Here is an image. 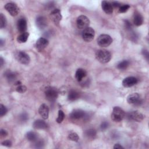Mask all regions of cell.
<instances>
[{"mask_svg":"<svg viewBox=\"0 0 149 149\" xmlns=\"http://www.w3.org/2000/svg\"><path fill=\"white\" fill-rule=\"evenodd\" d=\"M108 128V123L107 122H103L100 126V128L102 130H105Z\"/></svg>","mask_w":149,"mask_h":149,"instance_id":"8d00e7d4","label":"cell"},{"mask_svg":"<svg viewBox=\"0 0 149 149\" xmlns=\"http://www.w3.org/2000/svg\"><path fill=\"white\" fill-rule=\"evenodd\" d=\"M86 114V113L82 110H75L70 114V118L73 120H78L85 118Z\"/></svg>","mask_w":149,"mask_h":149,"instance_id":"4fadbf2b","label":"cell"},{"mask_svg":"<svg viewBox=\"0 0 149 149\" xmlns=\"http://www.w3.org/2000/svg\"><path fill=\"white\" fill-rule=\"evenodd\" d=\"M97 44L101 47H108L113 43V38L108 34H101L97 40Z\"/></svg>","mask_w":149,"mask_h":149,"instance_id":"277c9868","label":"cell"},{"mask_svg":"<svg viewBox=\"0 0 149 149\" xmlns=\"http://www.w3.org/2000/svg\"><path fill=\"white\" fill-rule=\"evenodd\" d=\"M33 126L36 129H46L47 128V124L42 119H37L34 122Z\"/></svg>","mask_w":149,"mask_h":149,"instance_id":"ac0fdd59","label":"cell"},{"mask_svg":"<svg viewBox=\"0 0 149 149\" xmlns=\"http://www.w3.org/2000/svg\"><path fill=\"white\" fill-rule=\"evenodd\" d=\"M2 145L6 147H11L12 146V142L9 140H7L2 142Z\"/></svg>","mask_w":149,"mask_h":149,"instance_id":"74e56055","label":"cell"},{"mask_svg":"<svg viewBox=\"0 0 149 149\" xmlns=\"http://www.w3.org/2000/svg\"><path fill=\"white\" fill-rule=\"evenodd\" d=\"M130 8V5H121L119 8V11L120 13H125L128 11V9Z\"/></svg>","mask_w":149,"mask_h":149,"instance_id":"d6a6232c","label":"cell"},{"mask_svg":"<svg viewBox=\"0 0 149 149\" xmlns=\"http://www.w3.org/2000/svg\"><path fill=\"white\" fill-rule=\"evenodd\" d=\"M68 139L70 140H72L73 142H78L79 140V138L78 134L76 133H75V132L71 133H70L69 134Z\"/></svg>","mask_w":149,"mask_h":149,"instance_id":"f1b7e54d","label":"cell"},{"mask_svg":"<svg viewBox=\"0 0 149 149\" xmlns=\"http://www.w3.org/2000/svg\"><path fill=\"white\" fill-rule=\"evenodd\" d=\"M26 138L29 141L34 142L38 139L37 134L34 132H29L26 134Z\"/></svg>","mask_w":149,"mask_h":149,"instance_id":"484cf974","label":"cell"},{"mask_svg":"<svg viewBox=\"0 0 149 149\" xmlns=\"http://www.w3.org/2000/svg\"><path fill=\"white\" fill-rule=\"evenodd\" d=\"M8 112L7 108L3 105L1 104L0 105V116L3 117Z\"/></svg>","mask_w":149,"mask_h":149,"instance_id":"1f68e13d","label":"cell"},{"mask_svg":"<svg viewBox=\"0 0 149 149\" xmlns=\"http://www.w3.org/2000/svg\"><path fill=\"white\" fill-rule=\"evenodd\" d=\"M97 132L93 129H90L85 132L86 136L89 138H94L96 136Z\"/></svg>","mask_w":149,"mask_h":149,"instance_id":"4316f807","label":"cell"},{"mask_svg":"<svg viewBox=\"0 0 149 149\" xmlns=\"http://www.w3.org/2000/svg\"><path fill=\"white\" fill-rule=\"evenodd\" d=\"M38 113L43 119H47L49 116V108L46 104H43L39 107Z\"/></svg>","mask_w":149,"mask_h":149,"instance_id":"5bb4252c","label":"cell"},{"mask_svg":"<svg viewBox=\"0 0 149 149\" xmlns=\"http://www.w3.org/2000/svg\"><path fill=\"white\" fill-rule=\"evenodd\" d=\"M142 53L143 54V56L144 57H146L147 58V59L148 60V51H146V50H143L142 51Z\"/></svg>","mask_w":149,"mask_h":149,"instance_id":"b9f144b4","label":"cell"},{"mask_svg":"<svg viewBox=\"0 0 149 149\" xmlns=\"http://www.w3.org/2000/svg\"><path fill=\"white\" fill-rule=\"evenodd\" d=\"M101 7L103 10L107 14L110 15L113 13V7L111 3L107 1H103L101 3Z\"/></svg>","mask_w":149,"mask_h":149,"instance_id":"2e32d148","label":"cell"},{"mask_svg":"<svg viewBox=\"0 0 149 149\" xmlns=\"http://www.w3.org/2000/svg\"><path fill=\"white\" fill-rule=\"evenodd\" d=\"M0 44H1V46L2 47L3 46V44H4V41L3 39H1V40H0Z\"/></svg>","mask_w":149,"mask_h":149,"instance_id":"ee69618b","label":"cell"},{"mask_svg":"<svg viewBox=\"0 0 149 149\" xmlns=\"http://www.w3.org/2000/svg\"><path fill=\"white\" fill-rule=\"evenodd\" d=\"M86 75H87V72L85 70L79 68L76 71L75 74L76 79L78 81V82H81V81L83 80V79L86 76Z\"/></svg>","mask_w":149,"mask_h":149,"instance_id":"44dd1931","label":"cell"},{"mask_svg":"<svg viewBox=\"0 0 149 149\" xmlns=\"http://www.w3.org/2000/svg\"><path fill=\"white\" fill-rule=\"evenodd\" d=\"M15 57L18 62L23 65H28L30 62L29 56L23 51H18L16 52Z\"/></svg>","mask_w":149,"mask_h":149,"instance_id":"5b68a950","label":"cell"},{"mask_svg":"<svg viewBox=\"0 0 149 149\" xmlns=\"http://www.w3.org/2000/svg\"><path fill=\"white\" fill-rule=\"evenodd\" d=\"M7 26V19L1 13L0 14V28L1 29L5 28Z\"/></svg>","mask_w":149,"mask_h":149,"instance_id":"83f0119b","label":"cell"},{"mask_svg":"<svg viewBox=\"0 0 149 149\" xmlns=\"http://www.w3.org/2000/svg\"><path fill=\"white\" fill-rule=\"evenodd\" d=\"M21 82H19V81H18V82H16L15 83V85H21Z\"/></svg>","mask_w":149,"mask_h":149,"instance_id":"f6af8a7d","label":"cell"},{"mask_svg":"<svg viewBox=\"0 0 149 149\" xmlns=\"http://www.w3.org/2000/svg\"><path fill=\"white\" fill-rule=\"evenodd\" d=\"M7 135H8V132H7V130H5L4 129H1V136L2 138L6 137Z\"/></svg>","mask_w":149,"mask_h":149,"instance_id":"f35d334b","label":"cell"},{"mask_svg":"<svg viewBox=\"0 0 149 149\" xmlns=\"http://www.w3.org/2000/svg\"><path fill=\"white\" fill-rule=\"evenodd\" d=\"M34 145L35 148H42L44 146V142L42 140H38L37 139L36 141L34 142Z\"/></svg>","mask_w":149,"mask_h":149,"instance_id":"4dcf8cb0","label":"cell"},{"mask_svg":"<svg viewBox=\"0 0 149 149\" xmlns=\"http://www.w3.org/2000/svg\"><path fill=\"white\" fill-rule=\"evenodd\" d=\"M19 118H20V119L21 121L25 122L28 119V115H27V114H26V113H23L20 115Z\"/></svg>","mask_w":149,"mask_h":149,"instance_id":"d590c367","label":"cell"},{"mask_svg":"<svg viewBox=\"0 0 149 149\" xmlns=\"http://www.w3.org/2000/svg\"><path fill=\"white\" fill-rule=\"evenodd\" d=\"M50 18L56 25H58L62 19L61 11L59 9H54L50 13Z\"/></svg>","mask_w":149,"mask_h":149,"instance_id":"30bf717a","label":"cell"},{"mask_svg":"<svg viewBox=\"0 0 149 149\" xmlns=\"http://www.w3.org/2000/svg\"><path fill=\"white\" fill-rule=\"evenodd\" d=\"M128 117L130 119L136 122H140L143 119V115L138 111H134L128 114Z\"/></svg>","mask_w":149,"mask_h":149,"instance_id":"9a60e30c","label":"cell"},{"mask_svg":"<svg viewBox=\"0 0 149 149\" xmlns=\"http://www.w3.org/2000/svg\"><path fill=\"white\" fill-rule=\"evenodd\" d=\"M96 59L102 64H106L111 59V53L106 50H99L96 53Z\"/></svg>","mask_w":149,"mask_h":149,"instance_id":"6da1fadb","label":"cell"},{"mask_svg":"<svg viewBox=\"0 0 149 149\" xmlns=\"http://www.w3.org/2000/svg\"><path fill=\"white\" fill-rule=\"evenodd\" d=\"M127 101L129 104L134 105H140L142 103L140 96L138 93H134L129 95L127 97Z\"/></svg>","mask_w":149,"mask_h":149,"instance_id":"9c48e42d","label":"cell"},{"mask_svg":"<svg viewBox=\"0 0 149 149\" xmlns=\"http://www.w3.org/2000/svg\"><path fill=\"white\" fill-rule=\"evenodd\" d=\"M133 23L136 26H141L143 23V18L139 12H135L133 16Z\"/></svg>","mask_w":149,"mask_h":149,"instance_id":"ffe728a7","label":"cell"},{"mask_svg":"<svg viewBox=\"0 0 149 149\" xmlns=\"http://www.w3.org/2000/svg\"><path fill=\"white\" fill-rule=\"evenodd\" d=\"M124 25H125V28L128 30H131L132 26L131 23L128 20H125L124 21Z\"/></svg>","mask_w":149,"mask_h":149,"instance_id":"e575fe53","label":"cell"},{"mask_svg":"<svg viewBox=\"0 0 149 149\" xmlns=\"http://www.w3.org/2000/svg\"><path fill=\"white\" fill-rule=\"evenodd\" d=\"M45 95L46 99L50 102H54L58 98V90L54 87H47L45 91Z\"/></svg>","mask_w":149,"mask_h":149,"instance_id":"3957f363","label":"cell"},{"mask_svg":"<svg viewBox=\"0 0 149 149\" xmlns=\"http://www.w3.org/2000/svg\"><path fill=\"white\" fill-rule=\"evenodd\" d=\"M65 118V114L64 113L62 110H59L58 111V115L57 119V122L58 124H61L63 121L64 119Z\"/></svg>","mask_w":149,"mask_h":149,"instance_id":"f546056e","label":"cell"},{"mask_svg":"<svg viewBox=\"0 0 149 149\" xmlns=\"http://www.w3.org/2000/svg\"><path fill=\"white\" fill-rule=\"evenodd\" d=\"M76 25L79 29H85L89 27L90 25V20L85 15H80L77 18Z\"/></svg>","mask_w":149,"mask_h":149,"instance_id":"8992f818","label":"cell"},{"mask_svg":"<svg viewBox=\"0 0 149 149\" xmlns=\"http://www.w3.org/2000/svg\"><path fill=\"white\" fill-rule=\"evenodd\" d=\"M114 149H119V148H124V147L123 146H122V145H121L120 144H115V145H114Z\"/></svg>","mask_w":149,"mask_h":149,"instance_id":"60d3db41","label":"cell"},{"mask_svg":"<svg viewBox=\"0 0 149 149\" xmlns=\"http://www.w3.org/2000/svg\"><path fill=\"white\" fill-rule=\"evenodd\" d=\"M0 62H1V66H2L4 64V60L2 57L0 58Z\"/></svg>","mask_w":149,"mask_h":149,"instance_id":"7bdbcfd3","label":"cell"},{"mask_svg":"<svg viewBox=\"0 0 149 149\" xmlns=\"http://www.w3.org/2000/svg\"><path fill=\"white\" fill-rule=\"evenodd\" d=\"M36 25L40 30L44 29L47 25V21L44 17H38L36 21Z\"/></svg>","mask_w":149,"mask_h":149,"instance_id":"e0dca14e","label":"cell"},{"mask_svg":"<svg viewBox=\"0 0 149 149\" xmlns=\"http://www.w3.org/2000/svg\"><path fill=\"white\" fill-rule=\"evenodd\" d=\"M125 117V111L119 107L113 108L111 114V119L115 122H120Z\"/></svg>","mask_w":149,"mask_h":149,"instance_id":"7a4b0ae2","label":"cell"},{"mask_svg":"<svg viewBox=\"0 0 149 149\" xmlns=\"http://www.w3.org/2000/svg\"><path fill=\"white\" fill-rule=\"evenodd\" d=\"M17 28L19 32L21 33L26 32L27 30V22L26 21L23 19H20L17 22Z\"/></svg>","mask_w":149,"mask_h":149,"instance_id":"d6986e66","label":"cell"},{"mask_svg":"<svg viewBox=\"0 0 149 149\" xmlns=\"http://www.w3.org/2000/svg\"><path fill=\"white\" fill-rule=\"evenodd\" d=\"M129 64H130V62L128 60H124L123 61L120 62L118 64L117 68L120 70H124L127 68L129 66Z\"/></svg>","mask_w":149,"mask_h":149,"instance_id":"d4e9b609","label":"cell"},{"mask_svg":"<svg viewBox=\"0 0 149 149\" xmlns=\"http://www.w3.org/2000/svg\"><path fill=\"white\" fill-rule=\"evenodd\" d=\"M4 76L6 77L7 80L10 83L14 82L15 80L17 78L16 75L14 73H13V72H12V71H11L9 70L7 71L4 73Z\"/></svg>","mask_w":149,"mask_h":149,"instance_id":"7402d4cb","label":"cell"},{"mask_svg":"<svg viewBox=\"0 0 149 149\" xmlns=\"http://www.w3.org/2000/svg\"><path fill=\"white\" fill-rule=\"evenodd\" d=\"M17 91L19 93H23L27 90V87L24 85H19L16 89Z\"/></svg>","mask_w":149,"mask_h":149,"instance_id":"836d02e7","label":"cell"},{"mask_svg":"<svg viewBox=\"0 0 149 149\" xmlns=\"http://www.w3.org/2000/svg\"><path fill=\"white\" fill-rule=\"evenodd\" d=\"M68 100L71 101H74L77 100L79 98V93L76 90H71L68 96Z\"/></svg>","mask_w":149,"mask_h":149,"instance_id":"603a6c76","label":"cell"},{"mask_svg":"<svg viewBox=\"0 0 149 149\" xmlns=\"http://www.w3.org/2000/svg\"><path fill=\"white\" fill-rule=\"evenodd\" d=\"M138 82V80L136 77L129 76L125 78L123 81V85L125 87H131L136 85Z\"/></svg>","mask_w":149,"mask_h":149,"instance_id":"7c38bea8","label":"cell"},{"mask_svg":"<svg viewBox=\"0 0 149 149\" xmlns=\"http://www.w3.org/2000/svg\"><path fill=\"white\" fill-rule=\"evenodd\" d=\"M48 44L49 42L47 39L44 37H40L37 40L36 43V47L38 51H42L48 46Z\"/></svg>","mask_w":149,"mask_h":149,"instance_id":"8fae6325","label":"cell"},{"mask_svg":"<svg viewBox=\"0 0 149 149\" xmlns=\"http://www.w3.org/2000/svg\"><path fill=\"white\" fill-rule=\"evenodd\" d=\"M95 36V31L90 27L85 29L82 32V38L84 41L86 42H90L93 40Z\"/></svg>","mask_w":149,"mask_h":149,"instance_id":"52a82bcc","label":"cell"},{"mask_svg":"<svg viewBox=\"0 0 149 149\" xmlns=\"http://www.w3.org/2000/svg\"><path fill=\"white\" fill-rule=\"evenodd\" d=\"M111 5L113 6V7H115V8H119L121 5L117 1H115V2H113L111 3Z\"/></svg>","mask_w":149,"mask_h":149,"instance_id":"ab89813d","label":"cell"},{"mask_svg":"<svg viewBox=\"0 0 149 149\" xmlns=\"http://www.w3.org/2000/svg\"><path fill=\"white\" fill-rule=\"evenodd\" d=\"M29 36V33L28 32H25L23 33H21L18 37H17V41L19 43H26L27 40L28 39V37Z\"/></svg>","mask_w":149,"mask_h":149,"instance_id":"cb8c5ba5","label":"cell"},{"mask_svg":"<svg viewBox=\"0 0 149 149\" xmlns=\"http://www.w3.org/2000/svg\"><path fill=\"white\" fill-rule=\"evenodd\" d=\"M5 9L9 13V14L12 17L17 16L19 12V8L18 5L13 3H7L4 6Z\"/></svg>","mask_w":149,"mask_h":149,"instance_id":"ba28073f","label":"cell"}]
</instances>
